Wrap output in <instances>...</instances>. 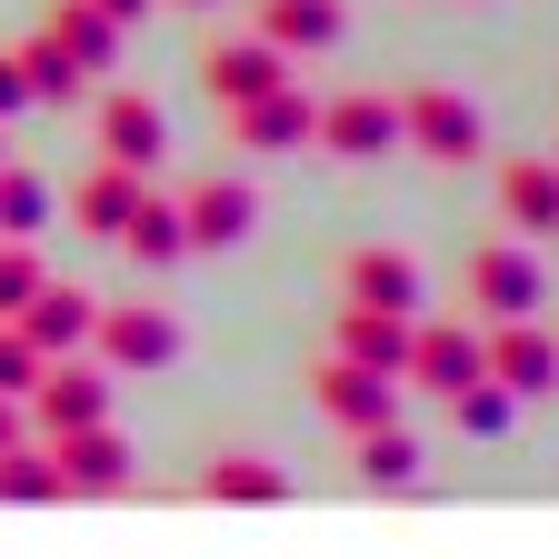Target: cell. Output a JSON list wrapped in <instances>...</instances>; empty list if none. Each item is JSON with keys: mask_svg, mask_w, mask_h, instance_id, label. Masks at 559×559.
Here are the masks:
<instances>
[{"mask_svg": "<svg viewBox=\"0 0 559 559\" xmlns=\"http://www.w3.org/2000/svg\"><path fill=\"white\" fill-rule=\"evenodd\" d=\"M400 151L460 170V160H479V151H489V120H479V100H469V91L430 81V91H409V100H400Z\"/></svg>", "mask_w": 559, "mask_h": 559, "instance_id": "6da1fadb", "label": "cell"}, {"mask_svg": "<svg viewBox=\"0 0 559 559\" xmlns=\"http://www.w3.org/2000/svg\"><path fill=\"white\" fill-rule=\"evenodd\" d=\"M549 300V270L530 260V240H479L469 250V310L479 320H530Z\"/></svg>", "mask_w": 559, "mask_h": 559, "instance_id": "7a4b0ae2", "label": "cell"}, {"mask_svg": "<svg viewBox=\"0 0 559 559\" xmlns=\"http://www.w3.org/2000/svg\"><path fill=\"white\" fill-rule=\"evenodd\" d=\"M91 340H100L110 370H170V360H180V320H170L160 300H100Z\"/></svg>", "mask_w": 559, "mask_h": 559, "instance_id": "3957f363", "label": "cell"}, {"mask_svg": "<svg viewBox=\"0 0 559 559\" xmlns=\"http://www.w3.org/2000/svg\"><path fill=\"white\" fill-rule=\"evenodd\" d=\"M479 370L500 380L510 400H549V390H559V340H549L539 320H489V330H479Z\"/></svg>", "mask_w": 559, "mask_h": 559, "instance_id": "277c9868", "label": "cell"}, {"mask_svg": "<svg viewBox=\"0 0 559 559\" xmlns=\"http://www.w3.org/2000/svg\"><path fill=\"white\" fill-rule=\"evenodd\" d=\"M310 400H320L330 430H380V419H400V380L340 360V349H320V360H310Z\"/></svg>", "mask_w": 559, "mask_h": 559, "instance_id": "5b68a950", "label": "cell"}, {"mask_svg": "<svg viewBox=\"0 0 559 559\" xmlns=\"http://www.w3.org/2000/svg\"><path fill=\"white\" fill-rule=\"evenodd\" d=\"M310 140L330 160H380V151H400V100L390 91H340V100H320Z\"/></svg>", "mask_w": 559, "mask_h": 559, "instance_id": "8992f818", "label": "cell"}, {"mask_svg": "<svg viewBox=\"0 0 559 559\" xmlns=\"http://www.w3.org/2000/svg\"><path fill=\"white\" fill-rule=\"evenodd\" d=\"M469 380H489V370H479V330H469V320H409V370H400V390L450 400V390H469Z\"/></svg>", "mask_w": 559, "mask_h": 559, "instance_id": "52a82bcc", "label": "cell"}, {"mask_svg": "<svg viewBox=\"0 0 559 559\" xmlns=\"http://www.w3.org/2000/svg\"><path fill=\"white\" fill-rule=\"evenodd\" d=\"M31 419L60 440V430H91V419H110V370H91L81 349L70 360H50L40 380H31Z\"/></svg>", "mask_w": 559, "mask_h": 559, "instance_id": "ba28073f", "label": "cell"}, {"mask_svg": "<svg viewBox=\"0 0 559 559\" xmlns=\"http://www.w3.org/2000/svg\"><path fill=\"white\" fill-rule=\"evenodd\" d=\"M50 460H60V489H70V500H120V489H130V440L110 430V419H91V430H60Z\"/></svg>", "mask_w": 559, "mask_h": 559, "instance_id": "9c48e42d", "label": "cell"}, {"mask_svg": "<svg viewBox=\"0 0 559 559\" xmlns=\"http://www.w3.org/2000/svg\"><path fill=\"white\" fill-rule=\"evenodd\" d=\"M290 81V50H270L260 31L250 40H210L200 50V91L221 100V110H240V100H260V91H280Z\"/></svg>", "mask_w": 559, "mask_h": 559, "instance_id": "30bf717a", "label": "cell"}, {"mask_svg": "<svg viewBox=\"0 0 559 559\" xmlns=\"http://www.w3.org/2000/svg\"><path fill=\"white\" fill-rule=\"evenodd\" d=\"M250 221H260V190L250 180H190L180 190V240L190 250H240Z\"/></svg>", "mask_w": 559, "mask_h": 559, "instance_id": "8fae6325", "label": "cell"}, {"mask_svg": "<svg viewBox=\"0 0 559 559\" xmlns=\"http://www.w3.org/2000/svg\"><path fill=\"white\" fill-rule=\"evenodd\" d=\"M340 300H370V310L419 320V260H409V250H390V240L340 250Z\"/></svg>", "mask_w": 559, "mask_h": 559, "instance_id": "7c38bea8", "label": "cell"}, {"mask_svg": "<svg viewBox=\"0 0 559 559\" xmlns=\"http://www.w3.org/2000/svg\"><path fill=\"white\" fill-rule=\"evenodd\" d=\"M160 151H170L160 100H151V91H110V100H100V160H120V170L151 180V170H160Z\"/></svg>", "mask_w": 559, "mask_h": 559, "instance_id": "4fadbf2b", "label": "cell"}, {"mask_svg": "<svg viewBox=\"0 0 559 559\" xmlns=\"http://www.w3.org/2000/svg\"><path fill=\"white\" fill-rule=\"evenodd\" d=\"M330 349L360 360V370H380V380H400L409 370V320L400 310H370V300H340L330 310Z\"/></svg>", "mask_w": 559, "mask_h": 559, "instance_id": "5bb4252c", "label": "cell"}, {"mask_svg": "<svg viewBox=\"0 0 559 559\" xmlns=\"http://www.w3.org/2000/svg\"><path fill=\"white\" fill-rule=\"evenodd\" d=\"M91 320H100V300H91V290H60V280H40V290L11 310V330L40 349V360H70V349L91 340Z\"/></svg>", "mask_w": 559, "mask_h": 559, "instance_id": "9a60e30c", "label": "cell"}, {"mask_svg": "<svg viewBox=\"0 0 559 559\" xmlns=\"http://www.w3.org/2000/svg\"><path fill=\"white\" fill-rule=\"evenodd\" d=\"M221 120H230V151H300L310 120H320V100H300L290 81H280V91H260V100H240Z\"/></svg>", "mask_w": 559, "mask_h": 559, "instance_id": "2e32d148", "label": "cell"}, {"mask_svg": "<svg viewBox=\"0 0 559 559\" xmlns=\"http://www.w3.org/2000/svg\"><path fill=\"white\" fill-rule=\"evenodd\" d=\"M200 500H221V510H280L290 500V469L260 460V450H221L200 469Z\"/></svg>", "mask_w": 559, "mask_h": 559, "instance_id": "e0dca14e", "label": "cell"}, {"mask_svg": "<svg viewBox=\"0 0 559 559\" xmlns=\"http://www.w3.org/2000/svg\"><path fill=\"white\" fill-rule=\"evenodd\" d=\"M250 11H260V40L270 50H330L340 31H349V11H340V0H250Z\"/></svg>", "mask_w": 559, "mask_h": 559, "instance_id": "ac0fdd59", "label": "cell"}, {"mask_svg": "<svg viewBox=\"0 0 559 559\" xmlns=\"http://www.w3.org/2000/svg\"><path fill=\"white\" fill-rule=\"evenodd\" d=\"M140 190H151V180H140V170H120V160H100L81 190H70V221H81L91 240H120V221H130V210H140Z\"/></svg>", "mask_w": 559, "mask_h": 559, "instance_id": "d6986e66", "label": "cell"}, {"mask_svg": "<svg viewBox=\"0 0 559 559\" xmlns=\"http://www.w3.org/2000/svg\"><path fill=\"white\" fill-rule=\"evenodd\" d=\"M500 221L510 230H559V170L549 160H500Z\"/></svg>", "mask_w": 559, "mask_h": 559, "instance_id": "ffe728a7", "label": "cell"}, {"mask_svg": "<svg viewBox=\"0 0 559 559\" xmlns=\"http://www.w3.org/2000/svg\"><path fill=\"white\" fill-rule=\"evenodd\" d=\"M120 250H130L140 270H170V260H190V240H180V200H160V190H140V210L120 221Z\"/></svg>", "mask_w": 559, "mask_h": 559, "instance_id": "44dd1931", "label": "cell"}, {"mask_svg": "<svg viewBox=\"0 0 559 559\" xmlns=\"http://www.w3.org/2000/svg\"><path fill=\"white\" fill-rule=\"evenodd\" d=\"M349 460H360V479H370V489H409V479H419V440H409V419L349 430Z\"/></svg>", "mask_w": 559, "mask_h": 559, "instance_id": "7402d4cb", "label": "cell"}, {"mask_svg": "<svg viewBox=\"0 0 559 559\" xmlns=\"http://www.w3.org/2000/svg\"><path fill=\"white\" fill-rule=\"evenodd\" d=\"M50 40L81 60V70H110L120 60V21H100L91 0H60V11H50Z\"/></svg>", "mask_w": 559, "mask_h": 559, "instance_id": "603a6c76", "label": "cell"}, {"mask_svg": "<svg viewBox=\"0 0 559 559\" xmlns=\"http://www.w3.org/2000/svg\"><path fill=\"white\" fill-rule=\"evenodd\" d=\"M0 500H21V510L70 500V489H60V460H50V450H31V440H11V450H0Z\"/></svg>", "mask_w": 559, "mask_h": 559, "instance_id": "cb8c5ba5", "label": "cell"}, {"mask_svg": "<svg viewBox=\"0 0 559 559\" xmlns=\"http://www.w3.org/2000/svg\"><path fill=\"white\" fill-rule=\"evenodd\" d=\"M11 60H21V81H31V100H70V91H81V81H91V70H81V60H70V50L50 40V31H40V40H21Z\"/></svg>", "mask_w": 559, "mask_h": 559, "instance_id": "d4e9b609", "label": "cell"}, {"mask_svg": "<svg viewBox=\"0 0 559 559\" xmlns=\"http://www.w3.org/2000/svg\"><path fill=\"white\" fill-rule=\"evenodd\" d=\"M510 409H520V400H510L500 380H469V390H450V419H460V440H500V430H510Z\"/></svg>", "mask_w": 559, "mask_h": 559, "instance_id": "484cf974", "label": "cell"}, {"mask_svg": "<svg viewBox=\"0 0 559 559\" xmlns=\"http://www.w3.org/2000/svg\"><path fill=\"white\" fill-rule=\"evenodd\" d=\"M40 210H50V190H40L31 170H0V240H31Z\"/></svg>", "mask_w": 559, "mask_h": 559, "instance_id": "4316f807", "label": "cell"}, {"mask_svg": "<svg viewBox=\"0 0 559 559\" xmlns=\"http://www.w3.org/2000/svg\"><path fill=\"white\" fill-rule=\"evenodd\" d=\"M40 280H50V270H40V250H31V240H0V320H11V310L40 290Z\"/></svg>", "mask_w": 559, "mask_h": 559, "instance_id": "83f0119b", "label": "cell"}, {"mask_svg": "<svg viewBox=\"0 0 559 559\" xmlns=\"http://www.w3.org/2000/svg\"><path fill=\"white\" fill-rule=\"evenodd\" d=\"M50 360H40V349L11 330V320H0V400H31V380H40Z\"/></svg>", "mask_w": 559, "mask_h": 559, "instance_id": "f1b7e54d", "label": "cell"}, {"mask_svg": "<svg viewBox=\"0 0 559 559\" xmlns=\"http://www.w3.org/2000/svg\"><path fill=\"white\" fill-rule=\"evenodd\" d=\"M21 100H31V81H21V60H11V50H0V120H11Z\"/></svg>", "mask_w": 559, "mask_h": 559, "instance_id": "f546056e", "label": "cell"}, {"mask_svg": "<svg viewBox=\"0 0 559 559\" xmlns=\"http://www.w3.org/2000/svg\"><path fill=\"white\" fill-rule=\"evenodd\" d=\"M91 11H100V21H140V11H151V0H91Z\"/></svg>", "mask_w": 559, "mask_h": 559, "instance_id": "4dcf8cb0", "label": "cell"}, {"mask_svg": "<svg viewBox=\"0 0 559 559\" xmlns=\"http://www.w3.org/2000/svg\"><path fill=\"white\" fill-rule=\"evenodd\" d=\"M11 440H21V419H11V400H0V450H11Z\"/></svg>", "mask_w": 559, "mask_h": 559, "instance_id": "1f68e13d", "label": "cell"}, {"mask_svg": "<svg viewBox=\"0 0 559 559\" xmlns=\"http://www.w3.org/2000/svg\"><path fill=\"white\" fill-rule=\"evenodd\" d=\"M180 11H210V0H180Z\"/></svg>", "mask_w": 559, "mask_h": 559, "instance_id": "d6a6232c", "label": "cell"}, {"mask_svg": "<svg viewBox=\"0 0 559 559\" xmlns=\"http://www.w3.org/2000/svg\"><path fill=\"white\" fill-rule=\"evenodd\" d=\"M549 170H559V160H549Z\"/></svg>", "mask_w": 559, "mask_h": 559, "instance_id": "836d02e7", "label": "cell"}]
</instances>
